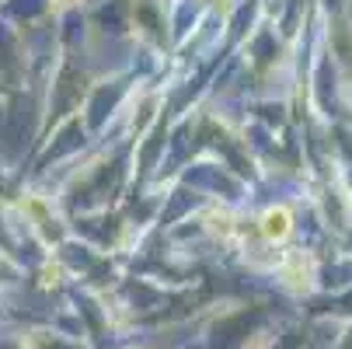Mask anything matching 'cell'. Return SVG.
I'll return each mask as SVG.
<instances>
[{
	"label": "cell",
	"instance_id": "cell-2",
	"mask_svg": "<svg viewBox=\"0 0 352 349\" xmlns=\"http://www.w3.org/2000/svg\"><path fill=\"white\" fill-rule=\"evenodd\" d=\"M60 4H70V0H60Z\"/></svg>",
	"mask_w": 352,
	"mask_h": 349
},
{
	"label": "cell",
	"instance_id": "cell-1",
	"mask_svg": "<svg viewBox=\"0 0 352 349\" xmlns=\"http://www.w3.org/2000/svg\"><path fill=\"white\" fill-rule=\"evenodd\" d=\"M262 231H265V237H272V241L286 237V234H289V213H286V210H269L265 220H262Z\"/></svg>",
	"mask_w": 352,
	"mask_h": 349
}]
</instances>
